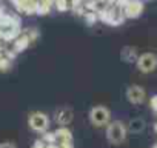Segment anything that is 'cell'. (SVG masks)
<instances>
[{
  "label": "cell",
  "mask_w": 157,
  "mask_h": 148,
  "mask_svg": "<svg viewBox=\"0 0 157 148\" xmlns=\"http://www.w3.org/2000/svg\"><path fill=\"white\" fill-rule=\"evenodd\" d=\"M128 128L122 120H113L106 125V139L111 145H120L126 140Z\"/></svg>",
  "instance_id": "cell-1"
},
{
  "label": "cell",
  "mask_w": 157,
  "mask_h": 148,
  "mask_svg": "<svg viewBox=\"0 0 157 148\" xmlns=\"http://www.w3.org/2000/svg\"><path fill=\"white\" fill-rule=\"evenodd\" d=\"M111 120V111L103 105H96L90 110V122L94 127H105Z\"/></svg>",
  "instance_id": "cell-2"
},
{
  "label": "cell",
  "mask_w": 157,
  "mask_h": 148,
  "mask_svg": "<svg viewBox=\"0 0 157 148\" xmlns=\"http://www.w3.org/2000/svg\"><path fill=\"white\" fill-rule=\"evenodd\" d=\"M28 125L33 131L43 134L49 128V117L42 111H33L28 117Z\"/></svg>",
  "instance_id": "cell-3"
},
{
  "label": "cell",
  "mask_w": 157,
  "mask_h": 148,
  "mask_svg": "<svg viewBox=\"0 0 157 148\" xmlns=\"http://www.w3.org/2000/svg\"><path fill=\"white\" fill-rule=\"evenodd\" d=\"M136 65H137V69L143 74L152 72L157 68V56L152 53H145V54L139 56Z\"/></svg>",
  "instance_id": "cell-4"
},
{
  "label": "cell",
  "mask_w": 157,
  "mask_h": 148,
  "mask_svg": "<svg viewBox=\"0 0 157 148\" xmlns=\"http://www.w3.org/2000/svg\"><path fill=\"white\" fill-rule=\"evenodd\" d=\"M145 97H146V93H145L143 87H140V85H131V87H128V90H126V99L132 105L143 103L145 102Z\"/></svg>",
  "instance_id": "cell-5"
},
{
  "label": "cell",
  "mask_w": 157,
  "mask_h": 148,
  "mask_svg": "<svg viewBox=\"0 0 157 148\" xmlns=\"http://www.w3.org/2000/svg\"><path fill=\"white\" fill-rule=\"evenodd\" d=\"M72 119H74V111L69 107H62V108L56 110V113H54V120L59 127L69 125L72 122Z\"/></svg>",
  "instance_id": "cell-6"
},
{
  "label": "cell",
  "mask_w": 157,
  "mask_h": 148,
  "mask_svg": "<svg viewBox=\"0 0 157 148\" xmlns=\"http://www.w3.org/2000/svg\"><path fill=\"white\" fill-rule=\"evenodd\" d=\"M143 8H145V5H143L142 0H131V2L123 8V14H125L126 19H137V17L142 16Z\"/></svg>",
  "instance_id": "cell-7"
},
{
  "label": "cell",
  "mask_w": 157,
  "mask_h": 148,
  "mask_svg": "<svg viewBox=\"0 0 157 148\" xmlns=\"http://www.w3.org/2000/svg\"><path fill=\"white\" fill-rule=\"evenodd\" d=\"M54 134H56L57 145H69V143H72V133L66 127H59L54 131Z\"/></svg>",
  "instance_id": "cell-8"
},
{
  "label": "cell",
  "mask_w": 157,
  "mask_h": 148,
  "mask_svg": "<svg viewBox=\"0 0 157 148\" xmlns=\"http://www.w3.org/2000/svg\"><path fill=\"white\" fill-rule=\"evenodd\" d=\"M145 127H146V122H145L142 117H134V119H131V120L128 122V125H126L128 133H131V134H140V133H143Z\"/></svg>",
  "instance_id": "cell-9"
},
{
  "label": "cell",
  "mask_w": 157,
  "mask_h": 148,
  "mask_svg": "<svg viewBox=\"0 0 157 148\" xmlns=\"http://www.w3.org/2000/svg\"><path fill=\"white\" fill-rule=\"evenodd\" d=\"M120 57H122V60L126 62V63H134V62H137V59H139L137 49H136L134 46H125V48H122V51H120Z\"/></svg>",
  "instance_id": "cell-10"
},
{
  "label": "cell",
  "mask_w": 157,
  "mask_h": 148,
  "mask_svg": "<svg viewBox=\"0 0 157 148\" xmlns=\"http://www.w3.org/2000/svg\"><path fill=\"white\" fill-rule=\"evenodd\" d=\"M29 43H31L29 37H28L25 33H22V34L14 40V51H16V53H22V51H25V49L29 46Z\"/></svg>",
  "instance_id": "cell-11"
},
{
  "label": "cell",
  "mask_w": 157,
  "mask_h": 148,
  "mask_svg": "<svg viewBox=\"0 0 157 148\" xmlns=\"http://www.w3.org/2000/svg\"><path fill=\"white\" fill-rule=\"evenodd\" d=\"M51 10V0H37V14L45 16Z\"/></svg>",
  "instance_id": "cell-12"
},
{
  "label": "cell",
  "mask_w": 157,
  "mask_h": 148,
  "mask_svg": "<svg viewBox=\"0 0 157 148\" xmlns=\"http://www.w3.org/2000/svg\"><path fill=\"white\" fill-rule=\"evenodd\" d=\"M83 19H85V22H86L88 25H94V23L99 20V14L94 13V11H86V13L83 14Z\"/></svg>",
  "instance_id": "cell-13"
},
{
  "label": "cell",
  "mask_w": 157,
  "mask_h": 148,
  "mask_svg": "<svg viewBox=\"0 0 157 148\" xmlns=\"http://www.w3.org/2000/svg\"><path fill=\"white\" fill-rule=\"evenodd\" d=\"M54 5L57 8V11L60 13H65L69 10V3H68V0H54Z\"/></svg>",
  "instance_id": "cell-14"
},
{
  "label": "cell",
  "mask_w": 157,
  "mask_h": 148,
  "mask_svg": "<svg viewBox=\"0 0 157 148\" xmlns=\"http://www.w3.org/2000/svg\"><path fill=\"white\" fill-rule=\"evenodd\" d=\"M42 139L46 142V143H57L56 142V134L54 133H49V131H45L42 134Z\"/></svg>",
  "instance_id": "cell-15"
},
{
  "label": "cell",
  "mask_w": 157,
  "mask_h": 148,
  "mask_svg": "<svg viewBox=\"0 0 157 148\" xmlns=\"http://www.w3.org/2000/svg\"><path fill=\"white\" fill-rule=\"evenodd\" d=\"M25 34L29 37V40L33 42V40H36L37 37H39V33H37V29H28V31H25Z\"/></svg>",
  "instance_id": "cell-16"
},
{
  "label": "cell",
  "mask_w": 157,
  "mask_h": 148,
  "mask_svg": "<svg viewBox=\"0 0 157 148\" xmlns=\"http://www.w3.org/2000/svg\"><path fill=\"white\" fill-rule=\"evenodd\" d=\"M149 107H151V110H152L154 113H157V94L151 97V100H149Z\"/></svg>",
  "instance_id": "cell-17"
},
{
  "label": "cell",
  "mask_w": 157,
  "mask_h": 148,
  "mask_svg": "<svg viewBox=\"0 0 157 148\" xmlns=\"http://www.w3.org/2000/svg\"><path fill=\"white\" fill-rule=\"evenodd\" d=\"M129 2H131V0H116V6H119V8H122V10H123Z\"/></svg>",
  "instance_id": "cell-18"
},
{
  "label": "cell",
  "mask_w": 157,
  "mask_h": 148,
  "mask_svg": "<svg viewBox=\"0 0 157 148\" xmlns=\"http://www.w3.org/2000/svg\"><path fill=\"white\" fill-rule=\"evenodd\" d=\"M0 148H16V145L11 142H3V143H0Z\"/></svg>",
  "instance_id": "cell-19"
},
{
  "label": "cell",
  "mask_w": 157,
  "mask_h": 148,
  "mask_svg": "<svg viewBox=\"0 0 157 148\" xmlns=\"http://www.w3.org/2000/svg\"><path fill=\"white\" fill-rule=\"evenodd\" d=\"M71 2H72V5H83L85 0H71Z\"/></svg>",
  "instance_id": "cell-20"
},
{
  "label": "cell",
  "mask_w": 157,
  "mask_h": 148,
  "mask_svg": "<svg viewBox=\"0 0 157 148\" xmlns=\"http://www.w3.org/2000/svg\"><path fill=\"white\" fill-rule=\"evenodd\" d=\"M46 148H59V145H57V143H48Z\"/></svg>",
  "instance_id": "cell-21"
},
{
  "label": "cell",
  "mask_w": 157,
  "mask_h": 148,
  "mask_svg": "<svg viewBox=\"0 0 157 148\" xmlns=\"http://www.w3.org/2000/svg\"><path fill=\"white\" fill-rule=\"evenodd\" d=\"M59 148H74V146L72 143H69V145H59Z\"/></svg>",
  "instance_id": "cell-22"
},
{
  "label": "cell",
  "mask_w": 157,
  "mask_h": 148,
  "mask_svg": "<svg viewBox=\"0 0 157 148\" xmlns=\"http://www.w3.org/2000/svg\"><path fill=\"white\" fill-rule=\"evenodd\" d=\"M154 131L157 133V122H155V125H154Z\"/></svg>",
  "instance_id": "cell-23"
},
{
  "label": "cell",
  "mask_w": 157,
  "mask_h": 148,
  "mask_svg": "<svg viewBox=\"0 0 157 148\" xmlns=\"http://www.w3.org/2000/svg\"><path fill=\"white\" fill-rule=\"evenodd\" d=\"M152 148H157V143H154V145H152Z\"/></svg>",
  "instance_id": "cell-24"
},
{
  "label": "cell",
  "mask_w": 157,
  "mask_h": 148,
  "mask_svg": "<svg viewBox=\"0 0 157 148\" xmlns=\"http://www.w3.org/2000/svg\"><path fill=\"white\" fill-rule=\"evenodd\" d=\"M33 148H37V146H33Z\"/></svg>",
  "instance_id": "cell-25"
}]
</instances>
